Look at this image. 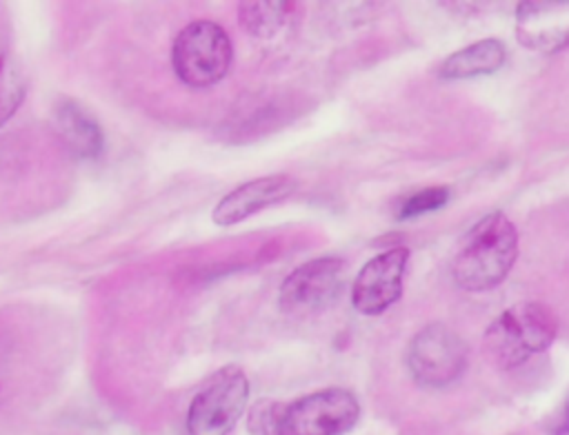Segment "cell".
<instances>
[{
	"label": "cell",
	"mask_w": 569,
	"mask_h": 435,
	"mask_svg": "<svg viewBox=\"0 0 569 435\" xmlns=\"http://www.w3.org/2000/svg\"><path fill=\"white\" fill-rule=\"evenodd\" d=\"M345 282V262L340 257H316L293 269L278 291L280 311L293 317H309L340 295Z\"/></svg>",
	"instance_id": "cell-7"
},
{
	"label": "cell",
	"mask_w": 569,
	"mask_h": 435,
	"mask_svg": "<svg viewBox=\"0 0 569 435\" xmlns=\"http://www.w3.org/2000/svg\"><path fill=\"white\" fill-rule=\"evenodd\" d=\"M293 193V182L287 175H264L249 180L229 191L213 206V222L218 226H233L267 206H273Z\"/></svg>",
	"instance_id": "cell-10"
},
{
	"label": "cell",
	"mask_w": 569,
	"mask_h": 435,
	"mask_svg": "<svg viewBox=\"0 0 569 435\" xmlns=\"http://www.w3.org/2000/svg\"><path fill=\"white\" fill-rule=\"evenodd\" d=\"M516 33L525 47L542 53L569 47V0L522 2L516 16Z\"/></svg>",
	"instance_id": "cell-9"
},
{
	"label": "cell",
	"mask_w": 569,
	"mask_h": 435,
	"mask_svg": "<svg viewBox=\"0 0 569 435\" xmlns=\"http://www.w3.org/2000/svg\"><path fill=\"white\" fill-rule=\"evenodd\" d=\"M280 413H282V402H273V399L256 402L247 419L251 435H278Z\"/></svg>",
	"instance_id": "cell-16"
},
{
	"label": "cell",
	"mask_w": 569,
	"mask_h": 435,
	"mask_svg": "<svg viewBox=\"0 0 569 435\" xmlns=\"http://www.w3.org/2000/svg\"><path fill=\"white\" fill-rule=\"evenodd\" d=\"M518 257V229L502 213L491 211L465 235L453 257V280L465 291L496 289Z\"/></svg>",
	"instance_id": "cell-1"
},
{
	"label": "cell",
	"mask_w": 569,
	"mask_h": 435,
	"mask_svg": "<svg viewBox=\"0 0 569 435\" xmlns=\"http://www.w3.org/2000/svg\"><path fill=\"white\" fill-rule=\"evenodd\" d=\"M469 360L467 342L445 324L420 328L407 346V366L411 377L427 388H442L456 382Z\"/></svg>",
	"instance_id": "cell-6"
},
{
	"label": "cell",
	"mask_w": 569,
	"mask_h": 435,
	"mask_svg": "<svg viewBox=\"0 0 569 435\" xmlns=\"http://www.w3.org/2000/svg\"><path fill=\"white\" fill-rule=\"evenodd\" d=\"M249 402V380L238 366L218 368L193 395L187 411L189 435H229Z\"/></svg>",
	"instance_id": "cell-4"
},
{
	"label": "cell",
	"mask_w": 569,
	"mask_h": 435,
	"mask_svg": "<svg viewBox=\"0 0 569 435\" xmlns=\"http://www.w3.org/2000/svg\"><path fill=\"white\" fill-rule=\"evenodd\" d=\"M447 200H449V189L447 186H429V189L416 191L413 195L402 200V204L398 206L396 218L398 220H411V218L431 213V211L445 206Z\"/></svg>",
	"instance_id": "cell-15"
},
{
	"label": "cell",
	"mask_w": 569,
	"mask_h": 435,
	"mask_svg": "<svg viewBox=\"0 0 569 435\" xmlns=\"http://www.w3.org/2000/svg\"><path fill=\"white\" fill-rule=\"evenodd\" d=\"M51 124L58 138L84 160H96L104 151V133L96 118H91L78 102L62 98L56 102Z\"/></svg>",
	"instance_id": "cell-11"
},
{
	"label": "cell",
	"mask_w": 569,
	"mask_h": 435,
	"mask_svg": "<svg viewBox=\"0 0 569 435\" xmlns=\"http://www.w3.org/2000/svg\"><path fill=\"white\" fill-rule=\"evenodd\" d=\"M551 433L553 435H569V397L560 408V415L556 417V422L551 424Z\"/></svg>",
	"instance_id": "cell-17"
},
{
	"label": "cell",
	"mask_w": 569,
	"mask_h": 435,
	"mask_svg": "<svg viewBox=\"0 0 569 435\" xmlns=\"http://www.w3.org/2000/svg\"><path fill=\"white\" fill-rule=\"evenodd\" d=\"M409 264V249L396 246L371 257L356 275L351 304L362 315H380L402 295V277Z\"/></svg>",
	"instance_id": "cell-8"
},
{
	"label": "cell",
	"mask_w": 569,
	"mask_h": 435,
	"mask_svg": "<svg viewBox=\"0 0 569 435\" xmlns=\"http://www.w3.org/2000/svg\"><path fill=\"white\" fill-rule=\"evenodd\" d=\"M233 60L227 31L211 20H196L180 29L171 47V64L178 80L191 89H207L220 82Z\"/></svg>",
	"instance_id": "cell-3"
},
{
	"label": "cell",
	"mask_w": 569,
	"mask_h": 435,
	"mask_svg": "<svg viewBox=\"0 0 569 435\" xmlns=\"http://www.w3.org/2000/svg\"><path fill=\"white\" fill-rule=\"evenodd\" d=\"M291 2L282 0H253L238 4V18L242 27L256 38H271L289 18Z\"/></svg>",
	"instance_id": "cell-14"
},
{
	"label": "cell",
	"mask_w": 569,
	"mask_h": 435,
	"mask_svg": "<svg viewBox=\"0 0 569 435\" xmlns=\"http://www.w3.org/2000/svg\"><path fill=\"white\" fill-rule=\"evenodd\" d=\"M24 98L22 64L13 44L11 27L0 18V127L9 122Z\"/></svg>",
	"instance_id": "cell-13"
},
{
	"label": "cell",
	"mask_w": 569,
	"mask_h": 435,
	"mask_svg": "<svg viewBox=\"0 0 569 435\" xmlns=\"http://www.w3.org/2000/svg\"><path fill=\"white\" fill-rule=\"evenodd\" d=\"M505 60H507L505 44L496 38H485L451 53L440 67V78L467 80L476 75H489L498 71L505 64Z\"/></svg>",
	"instance_id": "cell-12"
},
{
	"label": "cell",
	"mask_w": 569,
	"mask_h": 435,
	"mask_svg": "<svg viewBox=\"0 0 569 435\" xmlns=\"http://www.w3.org/2000/svg\"><path fill=\"white\" fill-rule=\"evenodd\" d=\"M558 320L540 302H518L505 308L485 331V348L496 366H520L551 346Z\"/></svg>",
	"instance_id": "cell-2"
},
{
	"label": "cell",
	"mask_w": 569,
	"mask_h": 435,
	"mask_svg": "<svg viewBox=\"0 0 569 435\" xmlns=\"http://www.w3.org/2000/svg\"><path fill=\"white\" fill-rule=\"evenodd\" d=\"M360 417V404L347 388H322L282 404L278 435H345Z\"/></svg>",
	"instance_id": "cell-5"
}]
</instances>
